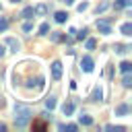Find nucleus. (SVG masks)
Returning <instances> with one entry per match:
<instances>
[{
	"label": "nucleus",
	"mask_w": 132,
	"mask_h": 132,
	"mask_svg": "<svg viewBox=\"0 0 132 132\" xmlns=\"http://www.w3.org/2000/svg\"><path fill=\"white\" fill-rule=\"evenodd\" d=\"M33 12L35 14H45L47 12V6L45 4H37V6H33Z\"/></svg>",
	"instance_id": "dca6fc26"
},
{
	"label": "nucleus",
	"mask_w": 132,
	"mask_h": 132,
	"mask_svg": "<svg viewBox=\"0 0 132 132\" xmlns=\"http://www.w3.org/2000/svg\"><path fill=\"white\" fill-rule=\"evenodd\" d=\"M95 45H97V41H95V39H87V43H85V47H87V50H95Z\"/></svg>",
	"instance_id": "bb28decb"
},
{
	"label": "nucleus",
	"mask_w": 132,
	"mask_h": 132,
	"mask_svg": "<svg viewBox=\"0 0 132 132\" xmlns=\"http://www.w3.org/2000/svg\"><path fill=\"white\" fill-rule=\"evenodd\" d=\"M111 74H113V66H107V68H105V76L111 78Z\"/></svg>",
	"instance_id": "7c9ffc66"
},
{
	"label": "nucleus",
	"mask_w": 132,
	"mask_h": 132,
	"mask_svg": "<svg viewBox=\"0 0 132 132\" xmlns=\"http://www.w3.org/2000/svg\"><path fill=\"white\" fill-rule=\"evenodd\" d=\"M62 2H64V4H72L74 0H62Z\"/></svg>",
	"instance_id": "f704fd0d"
},
{
	"label": "nucleus",
	"mask_w": 132,
	"mask_h": 132,
	"mask_svg": "<svg viewBox=\"0 0 132 132\" xmlns=\"http://www.w3.org/2000/svg\"><path fill=\"white\" fill-rule=\"evenodd\" d=\"M2 103H4V101H2V97H0V105H2Z\"/></svg>",
	"instance_id": "e433bc0d"
},
{
	"label": "nucleus",
	"mask_w": 132,
	"mask_h": 132,
	"mask_svg": "<svg viewBox=\"0 0 132 132\" xmlns=\"http://www.w3.org/2000/svg\"><path fill=\"white\" fill-rule=\"evenodd\" d=\"M4 54H6V50H4V45H0V58H2Z\"/></svg>",
	"instance_id": "473e14b6"
},
{
	"label": "nucleus",
	"mask_w": 132,
	"mask_h": 132,
	"mask_svg": "<svg viewBox=\"0 0 132 132\" xmlns=\"http://www.w3.org/2000/svg\"><path fill=\"white\" fill-rule=\"evenodd\" d=\"M130 4H132V0H116V2H113V8H116V10H124V8H128Z\"/></svg>",
	"instance_id": "1a4fd4ad"
},
{
	"label": "nucleus",
	"mask_w": 132,
	"mask_h": 132,
	"mask_svg": "<svg viewBox=\"0 0 132 132\" xmlns=\"http://www.w3.org/2000/svg\"><path fill=\"white\" fill-rule=\"evenodd\" d=\"M109 8V2H101L99 6H97V12H103V10H107Z\"/></svg>",
	"instance_id": "cd10ccee"
},
{
	"label": "nucleus",
	"mask_w": 132,
	"mask_h": 132,
	"mask_svg": "<svg viewBox=\"0 0 132 132\" xmlns=\"http://www.w3.org/2000/svg\"><path fill=\"white\" fill-rule=\"evenodd\" d=\"M45 107H47L50 111H52V109L56 107V97H54V95H50V97L45 99Z\"/></svg>",
	"instance_id": "a211bd4d"
},
{
	"label": "nucleus",
	"mask_w": 132,
	"mask_h": 132,
	"mask_svg": "<svg viewBox=\"0 0 132 132\" xmlns=\"http://www.w3.org/2000/svg\"><path fill=\"white\" fill-rule=\"evenodd\" d=\"M41 118H43V120H52V113H47V111H45V113H41Z\"/></svg>",
	"instance_id": "2f4dec72"
},
{
	"label": "nucleus",
	"mask_w": 132,
	"mask_h": 132,
	"mask_svg": "<svg viewBox=\"0 0 132 132\" xmlns=\"http://www.w3.org/2000/svg\"><path fill=\"white\" fill-rule=\"evenodd\" d=\"M111 21H113V19H99V21L95 23L97 31L103 33V35H109V33H111Z\"/></svg>",
	"instance_id": "f03ea898"
},
{
	"label": "nucleus",
	"mask_w": 132,
	"mask_h": 132,
	"mask_svg": "<svg viewBox=\"0 0 132 132\" xmlns=\"http://www.w3.org/2000/svg\"><path fill=\"white\" fill-rule=\"evenodd\" d=\"M27 87H29V89H41V87H43V78H41V76H37L35 80L31 78V80L27 82Z\"/></svg>",
	"instance_id": "0eeeda50"
},
{
	"label": "nucleus",
	"mask_w": 132,
	"mask_h": 132,
	"mask_svg": "<svg viewBox=\"0 0 132 132\" xmlns=\"http://www.w3.org/2000/svg\"><path fill=\"white\" fill-rule=\"evenodd\" d=\"M47 31H50V25L47 23H41L39 25V35H47Z\"/></svg>",
	"instance_id": "5701e85b"
},
{
	"label": "nucleus",
	"mask_w": 132,
	"mask_h": 132,
	"mask_svg": "<svg viewBox=\"0 0 132 132\" xmlns=\"http://www.w3.org/2000/svg\"><path fill=\"white\" fill-rule=\"evenodd\" d=\"M0 130H6V124H2V122H0Z\"/></svg>",
	"instance_id": "72a5a7b5"
},
{
	"label": "nucleus",
	"mask_w": 132,
	"mask_h": 132,
	"mask_svg": "<svg viewBox=\"0 0 132 132\" xmlns=\"http://www.w3.org/2000/svg\"><path fill=\"white\" fill-rule=\"evenodd\" d=\"M122 85H124V87H130V85H132V74H130V72H124V78H122Z\"/></svg>",
	"instance_id": "6ab92c4d"
},
{
	"label": "nucleus",
	"mask_w": 132,
	"mask_h": 132,
	"mask_svg": "<svg viewBox=\"0 0 132 132\" xmlns=\"http://www.w3.org/2000/svg\"><path fill=\"white\" fill-rule=\"evenodd\" d=\"M33 14H35V12H33V6H27V8L21 10L19 16H23V19H33Z\"/></svg>",
	"instance_id": "9d476101"
},
{
	"label": "nucleus",
	"mask_w": 132,
	"mask_h": 132,
	"mask_svg": "<svg viewBox=\"0 0 132 132\" xmlns=\"http://www.w3.org/2000/svg\"><path fill=\"white\" fill-rule=\"evenodd\" d=\"M54 19H56V23H66V19H68V14H66L64 10H58V12L54 14Z\"/></svg>",
	"instance_id": "f8f14e48"
},
{
	"label": "nucleus",
	"mask_w": 132,
	"mask_h": 132,
	"mask_svg": "<svg viewBox=\"0 0 132 132\" xmlns=\"http://www.w3.org/2000/svg\"><path fill=\"white\" fill-rule=\"evenodd\" d=\"M60 76H62V62H52V78L54 80H60Z\"/></svg>",
	"instance_id": "7ed1b4c3"
},
{
	"label": "nucleus",
	"mask_w": 132,
	"mask_h": 132,
	"mask_svg": "<svg viewBox=\"0 0 132 132\" xmlns=\"http://www.w3.org/2000/svg\"><path fill=\"white\" fill-rule=\"evenodd\" d=\"M87 8H89V2H82V4H78V6H76V10H78V12H85Z\"/></svg>",
	"instance_id": "c85d7f7f"
},
{
	"label": "nucleus",
	"mask_w": 132,
	"mask_h": 132,
	"mask_svg": "<svg viewBox=\"0 0 132 132\" xmlns=\"http://www.w3.org/2000/svg\"><path fill=\"white\" fill-rule=\"evenodd\" d=\"M120 70H122V72H130V70H132V64H130V62H126V60H124V62H122V64H120Z\"/></svg>",
	"instance_id": "412c9836"
},
{
	"label": "nucleus",
	"mask_w": 132,
	"mask_h": 132,
	"mask_svg": "<svg viewBox=\"0 0 132 132\" xmlns=\"http://www.w3.org/2000/svg\"><path fill=\"white\" fill-rule=\"evenodd\" d=\"M10 2H14V4H16V2H21V0H10Z\"/></svg>",
	"instance_id": "c9c22d12"
},
{
	"label": "nucleus",
	"mask_w": 132,
	"mask_h": 132,
	"mask_svg": "<svg viewBox=\"0 0 132 132\" xmlns=\"http://www.w3.org/2000/svg\"><path fill=\"white\" fill-rule=\"evenodd\" d=\"M31 107L29 105H23V103H16L14 105V126L16 128H25L31 120Z\"/></svg>",
	"instance_id": "f257e3e1"
},
{
	"label": "nucleus",
	"mask_w": 132,
	"mask_h": 132,
	"mask_svg": "<svg viewBox=\"0 0 132 132\" xmlns=\"http://www.w3.org/2000/svg\"><path fill=\"white\" fill-rule=\"evenodd\" d=\"M33 128H35V130H45V128H47V124L39 120V122H33Z\"/></svg>",
	"instance_id": "b1692460"
},
{
	"label": "nucleus",
	"mask_w": 132,
	"mask_h": 132,
	"mask_svg": "<svg viewBox=\"0 0 132 132\" xmlns=\"http://www.w3.org/2000/svg\"><path fill=\"white\" fill-rule=\"evenodd\" d=\"M120 31H122V35H132V23H124L120 27Z\"/></svg>",
	"instance_id": "2eb2a0df"
},
{
	"label": "nucleus",
	"mask_w": 132,
	"mask_h": 132,
	"mask_svg": "<svg viewBox=\"0 0 132 132\" xmlns=\"http://www.w3.org/2000/svg\"><path fill=\"white\" fill-rule=\"evenodd\" d=\"M6 45H8V47H10V52H14V54H16V52H19V47H21V43H19L14 37H8V39H6Z\"/></svg>",
	"instance_id": "423d86ee"
},
{
	"label": "nucleus",
	"mask_w": 132,
	"mask_h": 132,
	"mask_svg": "<svg viewBox=\"0 0 132 132\" xmlns=\"http://www.w3.org/2000/svg\"><path fill=\"white\" fill-rule=\"evenodd\" d=\"M80 68H82L85 72H93V58H91V56H82V60H80Z\"/></svg>",
	"instance_id": "20e7f679"
},
{
	"label": "nucleus",
	"mask_w": 132,
	"mask_h": 132,
	"mask_svg": "<svg viewBox=\"0 0 132 132\" xmlns=\"http://www.w3.org/2000/svg\"><path fill=\"white\" fill-rule=\"evenodd\" d=\"M78 122H80L82 126H91V124H93V118L87 116V113H80V116H78Z\"/></svg>",
	"instance_id": "9b49d317"
},
{
	"label": "nucleus",
	"mask_w": 132,
	"mask_h": 132,
	"mask_svg": "<svg viewBox=\"0 0 132 132\" xmlns=\"http://www.w3.org/2000/svg\"><path fill=\"white\" fill-rule=\"evenodd\" d=\"M31 29H33V23H31V19H27V23L23 25V31H25V33H29Z\"/></svg>",
	"instance_id": "393cba45"
},
{
	"label": "nucleus",
	"mask_w": 132,
	"mask_h": 132,
	"mask_svg": "<svg viewBox=\"0 0 132 132\" xmlns=\"http://www.w3.org/2000/svg\"><path fill=\"white\" fill-rule=\"evenodd\" d=\"M128 109H130V107H128L126 103H120V105L116 107V116H126V113H128Z\"/></svg>",
	"instance_id": "4468645a"
},
{
	"label": "nucleus",
	"mask_w": 132,
	"mask_h": 132,
	"mask_svg": "<svg viewBox=\"0 0 132 132\" xmlns=\"http://www.w3.org/2000/svg\"><path fill=\"white\" fill-rule=\"evenodd\" d=\"M64 130H68V132H76L78 126H76V124H68V126H64Z\"/></svg>",
	"instance_id": "c756f323"
},
{
	"label": "nucleus",
	"mask_w": 132,
	"mask_h": 132,
	"mask_svg": "<svg viewBox=\"0 0 132 132\" xmlns=\"http://www.w3.org/2000/svg\"><path fill=\"white\" fill-rule=\"evenodd\" d=\"M91 99H93V101H101V99H103V91H101V87H95V91H93Z\"/></svg>",
	"instance_id": "ddd939ff"
},
{
	"label": "nucleus",
	"mask_w": 132,
	"mask_h": 132,
	"mask_svg": "<svg viewBox=\"0 0 132 132\" xmlns=\"http://www.w3.org/2000/svg\"><path fill=\"white\" fill-rule=\"evenodd\" d=\"M105 130H107V132H124L126 128H124V126H111V124H107Z\"/></svg>",
	"instance_id": "aec40b11"
},
{
	"label": "nucleus",
	"mask_w": 132,
	"mask_h": 132,
	"mask_svg": "<svg viewBox=\"0 0 132 132\" xmlns=\"http://www.w3.org/2000/svg\"><path fill=\"white\" fill-rule=\"evenodd\" d=\"M128 52H130V47H128V45H122V43H118V45H116V54L124 56V54H128Z\"/></svg>",
	"instance_id": "f3484780"
},
{
	"label": "nucleus",
	"mask_w": 132,
	"mask_h": 132,
	"mask_svg": "<svg viewBox=\"0 0 132 132\" xmlns=\"http://www.w3.org/2000/svg\"><path fill=\"white\" fill-rule=\"evenodd\" d=\"M6 29H8V19L6 16H0V33L6 31Z\"/></svg>",
	"instance_id": "4be33fe9"
},
{
	"label": "nucleus",
	"mask_w": 132,
	"mask_h": 132,
	"mask_svg": "<svg viewBox=\"0 0 132 132\" xmlns=\"http://www.w3.org/2000/svg\"><path fill=\"white\" fill-rule=\"evenodd\" d=\"M87 33H89V31H87V29H82V31H78V33H74V35H76V39H80V41H82V39H87Z\"/></svg>",
	"instance_id": "a878e982"
},
{
	"label": "nucleus",
	"mask_w": 132,
	"mask_h": 132,
	"mask_svg": "<svg viewBox=\"0 0 132 132\" xmlns=\"http://www.w3.org/2000/svg\"><path fill=\"white\" fill-rule=\"evenodd\" d=\"M64 37H66V35H64L62 31H52V33H50V39H52L54 43H60V41H64Z\"/></svg>",
	"instance_id": "39448f33"
},
{
	"label": "nucleus",
	"mask_w": 132,
	"mask_h": 132,
	"mask_svg": "<svg viewBox=\"0 0 132 132\" xmlns=\"http://www.w3.org/2000/svg\"><path fill=\"white\" fill-rule=\"evenodd\" d=\"M74 107H76V103H74V101H68V103H64V107H62L64 116H72V113H74Z\"/></svg>",
	"instance_id": "6e6552de"
}]
</instances>
